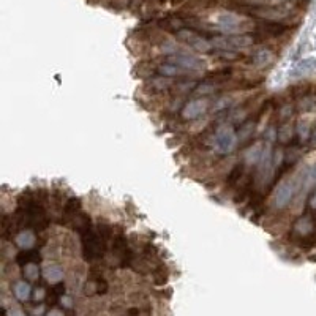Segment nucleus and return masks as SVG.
Here are the masks:
<instances>
[{"instance_id":"obj_1","label":"nucleus","mask_w":316,"mask_h":316,"mask_svg":"<svg viewBox=\"0 0 316 316\" xmlns=\"http://www.w3.org/2000/svg\"><path fill=\"white\" fill-rule=\"evenodd\" d=\"M110 236H111V228L106 223H100L96 228L89 226L87 230H84L81 233L84 259L89 261V263L101 259L106 253V245Z\"/></svg>"},{"instance_id":"obj_2","label":"nucleus","mask_w":316,"mask_h":316,"mask_svg":"<svg viewBox=\"0 0 316 316\" xmlns=\"http://www.w3.org/2000/svg\"><path fill=\"white\" fill-rule=\"evenodd\" d=\"M217 24L220 26V30L226 32L230 35H242L245 32H250L255 29V24L250 21L242 19L234 13H222L217 16Z\"/></svg>"},{"instance_id":"obj_3","label":"nucleus","mask_w":316,"mask_h":316,"mask_svg":"<svg viewBox=\"0 0 316 316\" xmlns=\"http://www.w3.org/2000/svg\"><path fill=\"white\" fill-rule=\"evenodd\" d=\"M212 46L220 51H237L247 48L253 43V38L248 35H219L210 40Z\"/></svg>"},{"instance_id":"obj_4","label":"nucleus","mask_w":316,"mask_h":316,"mask_svg":"<svg viewBox=\"0 0 316 316\" xmlns=\"http://www.w3.org/2000/svg\"><path fill=\"white\" fill-rule=\"evenodd\" d=\"M299 187L300 185H299L297 179H288L285 182H281L280 187L275 191V196H274V205L277 209H285V207L291 202L294 191H296Z\"/></svg>"},{"instance_id":"obj_5","label":"nucleus","mask_w":316,"mask_h":316,"mask_svg":"<svg viewBox=\"0 0 316 316\" xmlns=\"http://www.w3.org/2000/svg\"><path fill=\"white\" fill-rule=\"evenodd\" d=\"M177 38L182 40L183 43H187L190 48L199 51V52H210L212 48H214L209 40H205L204 37L198 35L191 29H182L180 32H177Z\"/></svg>"},{"instance_id":"obj_6","label":"nucleus","mask_w":316,"mask_h":316,"mask_svg":"<svg viewBox=\"0 0 316 316\" xmlns=\"http://www.w3.org/2000/svg\"><path fill=\"white\" fill-rule=\"evenodd\" d=\"M113 255L117 258L119 264H121L122 267L132 264V252H130V248H128L127 239L122 234H119V236L114 237V241H113Z\"/></svg>"},{"instance_id":"obj_7","label":"nucleus","mask_w":316,"mask_h":316,"mask_svg":"<svg viewBox=\"0 0 316 316\" xmlns=\"http://www.w3.org/2000/svg\"><path fill=\"white\" fill-rule=\"evenodd\" d=\"M248 13L266 21H275L286 18L288 10L283 7H253L252 10H248Z\"/></svg>"},{"instance_id":"obj_8","label":"nucleus","mask_w":316,"mask_h":316,"mask_svg":"<svg viewBox=\"0 0 316 316\" xmlns=\"http://www.w3.org/2000/svg\"><path fill=\"white\" fill-rule=\"evenodd\" d=\"M168 62H172L179 65V67L188 70V71H196V70H202L205 67L204 60L194 57V56H188V54H179V56H172L168 59Z\"/></svg>"},{"instance_id":"obj_9","label":"nucleus","mask_w":316,"mask_h":316,"mask_svg":"<svg viewBox=\"0 0 316 316\" xmlns=\"http://www.w3.org/2000/svg\"><path fill=\"white\" fill-rule=\"evenodd\" d=\"M255 30L261 37H278L281 34H285L288 30V26L277 23V21H263V23L255 26Z\"/></svg>"},{"instance_id":"obj_10","label":"nucleus","mask_w":316,"mask_h":316,"mask_svg":"<svg viewBox=\"0 0 316 316\" xmlns=\"http://www.w3.org/2000/svg\"><path fill=\"white\" fill-rule=\"evenodd\" d=\"M236 144V136L233 135L231 130L228 128H222L215 136V149L222 152V154H226V152H231L234 149Z\"/></svg>"},{"instance_id":"obj_11","label":"nucleus","mask_w":316,"mask_h":316,"mask_svg":"<svg viewBox=\"0 0 316 316\" xmlns=\"http://www.w3.org/2000/svg\"><path fill=\"white\" fill-rule=\"evenodd\" d=\"M205 110H207L205 100H193L183 106L182 116H183V119H198L199 116H202L205 113Z\"/></svg>"},{"instance_id":"obj_12","label":"nucleus","mask_w":316,"mask_h":316,"mask_svg":"<svg viewBox=\"0 0 316 316\" xmlns=\"http://www.w3.org/2000/svg\"><path fill=\"white\" fill-rule=\"evenodd\" d=\"M81 202L79 199L76 198H71L67 201V204H65V209H63V222L65 225H70L74 222V219L81 214Z\"/></svg>"},{"instance_id":"obj_13","label":"nucleus","mask_w":316,"mask_h":316,"mask_svg":"<svg viewBox=\"0 0 316 316\" xmlns=\"http://www.w3.org/2000/svg\"><path fill=\"white\" fill-rule=\"evenodd\" d=\"M157 70H158V73L161 76H166V78H176V76H177V78H180V76H187L188 73H191V71L185 70V68L179 67V65L172 63V62H168L165 65H160Z\"/></svg>"},{"instance_id":"obj_14","label":"nucleus","mask_w":316,"mask_h":316,"mask_svg":"<svg viewBox=\"0 0 316 316\" xmlns=\"http://www.w3.org/2000/svg\"><path fill=\"white\" fill-rule=\"evenodd\" d=\"M314 230V220L311 215H303L297 220L296 226H294V231H296L299 236H310Z\"/></svg>"},{"instance_id":"obj_15","label":"nucleus","mask_w":316,"mask_h":316,"mask_svg":"<svg viewBox=\"0 0 316 316\" xmlns=\"http://www.w3.org/2000/svg\"><path fill=\"white\" fill-rule=\"evenodd\" d=\"M171 87H174V81L171 78H166V76H161V78L152 79L147 85V89L152 92H163V90L171 89Z\"/></svg>"},{"instance_id":"obj_16","label":"nucleus","mask_w":316,"mask_h":316,"mask_svg":"<svg viewBox=\"0 0 316 316\" xmlns=\"http://www.w3.org/2000/svg\"><path fill=\"white\" fill-rule=\"evenodd\" d=\"M40 259V253L37 252V250H30V248H24L23 252H21L18 256H16V263L21 264V266H26V264H30V263H37V261Z\"/></svg>"},{"instance_id":"obj_17","label":"nucleus","mask_w":316,"mask_h":316,"mask_svg":"<svg viewBox=\"0 0 316 316\" xmlns=\"http://www.w3.org/2000/svg\"><path fill=\"white\" fill-rule=\"evenodd\" d=\"M233 74V70L230 68H223V70H215L212 73H209L205 76V81H209L210 84H220V82H225L231 78Z\"/></svg>"},{"instance_id":"obj_18","label":"nucleus","mask_w":316,"mask_h":316,"mask_svg":"<svg viewBox=\"0 0 316 316\" xmlns=\"http://www.w3.org/2000/svg\"><path fill=\"white\" fill-rule=\"evenodd\" d=\"M16 244L21 247V248H32L35 244V234L32 231H21L18 236H16Z\"/></svg>"},{"instance_id":"obj_19","label":"nucleus","mask_w":316,"mask_h":316,"mask_svg":"<svg viewBox=\"0 0 316 316\" xmlns=\"http://www.w3.org/2000/svg\"><path fill=\"white\" fill-rule=\"evenodd\" d=\"M45 277H46V280L51 281V283H59V281L63 278V270H62L59 266H56V264L48 266V267L45 269Z\"/></svg>"},{"instance_id":"obj_20","label":"nucleus","mask_w":316,"mask_h":316,"mask_svg":"<svg viewBox=\"0 0 316 316\" xmlns=\"http://www.w3.org/2000/svg\"><path fill=\"white\" fill-rule=\"evenodd\" d=\"M15 296L19 300H27L30 296V286L27 285L26 281H18L15 285Z\"/></svg>"},{"instance_id":"obj_21","label":"nucleus","mask_w":316,"mask_h":316,"mask_svg":"<svg viewBox=\"0 0 316 316\" xmlns=\"http://www.w3.org/2000/svg\"><path fill=\"white\" fill-rule=\"evenodd\" d=\"M40 275V269L37 266V263H30V264H26L24 266V277L30 281L37 280Z\"/></svg>"},{"instance_id":"obj_22","label":"nucleus","mask_w":316,"mask_h":316,"mask_svg":"<svg viewBox=\"0 0 316 316\" xmlns=\"http://www.w3.org/2000/svg\"><path fill=\"white\" fill-rule=\"evenodd\" d=\"M261 154H263V149H261L259 144L255 146V147H252V149L247 152V157H245L247 163H256L258 160H261Z\"/></svg>"},{"instance_id":"obj_23","label":"nucleus","mask_w":316,"mask_h":316,"mask_svg":"<svg viewBox=\"0 0 316 316\" xmlns=\"http://www.w3.org/2000/svg\"><path fill=\"white\" fill-rule=\"evenodd\" d=\"M270 59H272V54L269 51H261L253 57V62H255V65H258V67H264L266 63L270 62Z\"/></svg>"},{"instance_id":"obj_24","label":"nucleus","mask_w":316,"mask_h":316,"mask_svg":"<svg viewBox=\"0 0 316 316\" xmlns=\"http://www.w3.org/2000/svg\"><path fill=\"white\" fill-rule=\"evenodd\" d=\"M297 135L300 138V141H307L311 135V130H310V125L308 122H305V121H300L299 125H297Z\"/></svg>"},{"instance_id":"obj_25","label":"nucleus","mask_w":316,"mask_h":316,"mask_svg":"<svg viewBox=\"0 0 316 316\" xmlns=\"http://www.w3.org/2000/svg\"><path fill=\"white\" fill-rule=\"evenodd\" d=\"M292 136V128H291V124H283L280 132H278V138L283 141V143H286V141H289Z\"/></svg>"},{"instance_id":"obj_26","label":"nucleus","mask_w":316,"mask_h":316,"mask_svg":"<svg viewBox=\"0 0 316 316\" xmlns=\"http://www.w3.org/2000/svg\"><path fill=\"white\" fill-rule=\"evenodd\" d=\"M168 280V275H166V272L163 267H158L155 272H154V283L155 285H165Z\"/></svg>"},{"instance_id":"obj_27","label":"nucleus","mask_w":316,"mask_h":316,"mask_svg":"<svg viewBox=\"0 0 316 316\" xmlns=\"http://www.w3.org/2000/svg\"><path fill=\"white\" fill-rule=\"evenodd\" d=\"M242 176V166L241 165H237L233 171H231V176L228 177V182L230 183H236L237 182V179Z\"/></svg>"},{"instance_id":"obj_28","label":"nucleus","mask_w":316,"mask_h":316,"mask_svg":"<svg viewBox=\"0 0 316 316\" xmlns=\"http://www.w3.org/2000/svg\"><path fill=\"white\" fill-rule=\"evenodd\" d=\"M45 289L43 288H40V289H35V299L37 300H41V299H45Z\"/></svg>"},{"instance_id":"obj_29","label":"nucleus","mask_w":316,"mask_h":316,"mask_svg":"<svg viewBox=\"0 0 316 316\" xmlns=\"http://www.w3.org/2000/svg\"><path fill=\"white\" fill-rule=\"evenodd\" d=\"M310 144H311L313 147H316V125H314V128L311 130V135H310Z\"/></svg>"},{"instance_id":"obj_30","label":"nucleus","mask_w":316,"mask_h":316,"mask_svg":"<svg viewBox=\"0 0 316 316\" xmlns=\"http://www.w3.org/2000/svg\"><path fill=\"white\" fill-rule=\"evenodd\" d=\"M46 316H63V313H62V311H59V310H52V311H49Z\"/></svg>"},{"instance_id":"obj_31","label":"nucleus","mask_w":316,"mask_h":316,"mask_svg":"<svg viewBox=\"0 0 316 316\" xmlns=\"http://www.w3.org/2000/svg\"><path fill=\"white\" fill-rule=\"evenodd\" d=\"M310 204H311L313 209H316V190H314V193H313V196H311V201H310Z\"/></svg>"},{"instance_id":"obj_32","label":"nucleus","mask_w":316,"mask_h":316,"mask_svg":"<svg viewBox=\"0 0 316 316\" xmlns=\"http://www.w3.org/2000/svg\"><path fill=\"white\" fill-rule=\"evenodd\" d=\"M12 316H24V313L21 311V310H13L12 311Z\"/></svg>"},{"instance_id":"obj_33","label":"nucleus","mask_w":316,"mask_h":316,"mask_svg":"<svg viewBox=\"0 0 316 316\" xmlns=\"http://www.w3.org/2000/svg\"><path fill=\"white\" fill-rule=\"evenodd\" d=\"M182 0H172V4H180Z\"/></svg>"},{"instance_id":"obj_34","label":"nucleus","mask_w":316,"mask_h":316,"mask_svg":"<svg viewBox=\"0 0 316 316\" xmlns=\"http://www.w3.org/2000/svg\"><path fill=\"white\" fill-rule=\"evenodd\" d=\"M141 316H152V314H150V313H149V311H146V313H144V314H141Z\"/></svg>"},{"instance_id":"obj_35","label":"nucleus","mask_w":316,"mask_h":316,"mask_svg":"<svg viewBox=\"0 0 316 316\" xmlns=\"http://www.w3.org/2000/svg\"><path fill=\"white\" fill-rule=\"evenodd\" d=\"M272 2H283V0H272Z\"/></svg>"}]
</instances>
